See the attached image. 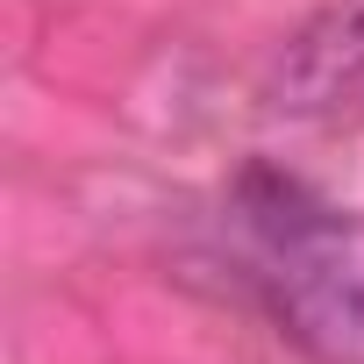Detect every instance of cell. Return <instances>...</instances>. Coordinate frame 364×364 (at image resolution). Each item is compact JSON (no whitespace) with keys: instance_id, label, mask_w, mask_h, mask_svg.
Listing matches in <instances>:
<instances>
[{"instance_id":"1","label":"cell","mask_w":364,"mask_h":364,"mask_svg":"<svg viewBox=\"0 0 364 364\" xmlns=\"http://www.w3.org/2000/svg\"><path fill=\"white\" fill-rule=\"evenodd\" d=\"M236 229L272 321L314 364H364V215L328 208L286 171H243Z\"/></svg>"},{"instance_id":"2","label":"cell","mask_w":364,"mask_h":364,"mask_svg":"<svg viewBox=\"0 0 364 364\" xmlns=\"http://www.w3.org/2000/svg\"><path fill=\"white\" fill-rule=\"evenodd\" d=\"M264 100L293 122H343L364 114V0H328L307 15L286 50L272 58Z\"/></svg>"}]
</instances>
